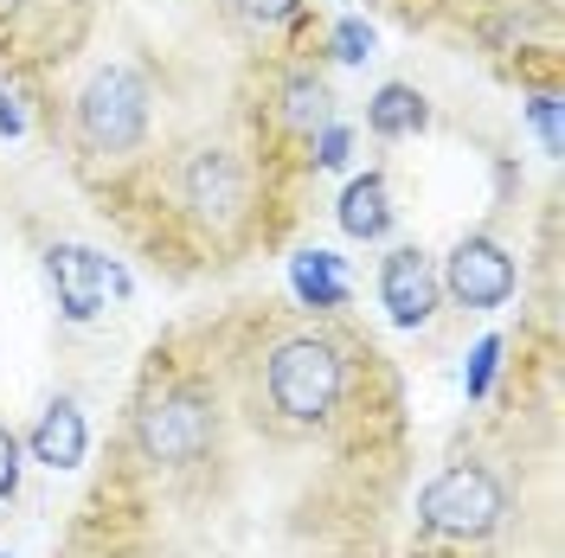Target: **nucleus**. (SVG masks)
Masks as SVG:
<instances>
[{
	"label": "nucleus",
	"instance_id": "f257e3e1",
	"mask_svg": "<svg viewBox=\"0 0 565 558\" xmlns=\"http://www.w3.org/2000/svg\"><path fill=\"white\" fill-rule=\"evenodd\" d=\"M264 385H270V405L289 423H328L334 405H341V391H348V360L321 334H296V341H282L270 353Z\"/></svg>",
	"mask_w": 565,
	"mask_h": 558
},
{
	"label": "nucleus",
	"instance_id": "f03ea898",
	"mask_svg": "<svg viewBox=\"0 0 565 558\" xmlns=\"http://www.w3.org/2000/svg\"><path fill=\"white\" fill-rule=\"evenodd\" d=\"M218 437V418H212V398L193 391V385H168L161 398H148L136 411V443L154 469H186L200 462Z\"/></svg>",
	"mask_w": 565,
	"mask_h": 558
},
{
	"label": "nucleus",
	"instance_id": "7ed1b4c3",
	"mask_svg": "<svg viewBox=\"0 0 565 558\" xmlns=\"http://www.w3.org/2000/svg\"><path fill=\"white\" fill-rule=\"evenodd\" d=\"M501 514H508V494L482 462H457L418 494V526L444 539H489Z\"/></svg>",
	"mask_w": 565,
	"mask_h": 558
},
{
	"label": "nucleus",
	"instance_id": "20e7f679",
	"mask_svg": "<svg viewBox=\"0 0 565 558\" xmlns=\"http://www.w3.org/2000/svg\"><path fill=\"white\" fill-rule=\"evenodd\" d=\"M148 129V84L129 65H104L77 97V141L90 154H129Z\"/></svg>",
	"mask_w": 565,
	"mask_h": 558
},
{
	"label": "nucleus",
	"instance_id": "39448f33",
	"mask_svg": "<svg viewBox=\"0 0 565 558\" xmlns=\"http://www.w3.org/2000/svg\"><path fill=\"white\" fill-rule=\"evenodd\" d=\"M174 186H180V206L193 212L200 225H212V232L238 225L250 206V174L238 168L232 148H193V154H180Z\"/></svg>",
	"mask_w": 565,
	"mask_h": 558
},
{
	"label": "nucleus",
	"instance_id": "423d86ee",
	"mask_svg": "<svg viewBox=\"0 0 565 558\" xmlns=\"http://www.w3.org/2000/svg\"><path fill=\"white\" fill-rule=\"evenodd\" d=\"M45 277H52L58 309L71 321H97L104 314V296H129V270L97 257V250H84V245H52L45 250Z\"/></svg>",
	"mask_w": 565,
	"mask_h": 558
},
{
	"label": "nucleus",
	"instance_id": "0eeeda50",
	"mask_svg": "<svg viewBox=\"0 0 565 558\" xmlns=\"http://www.w3.org/2000/svg\"><path fill=\"white\" fill-rule=\"evenodd\" d=\"M444 289L457 296L462 309H501L514 296V257L494 238H462L444 264Z\"/></svg>",
	"mask_w": 565,
	"mask_h": 558
},
{
	"label": "nucleus",
	"instance_id": "6e6552de",
	"mask_svg": "<svg viewBox=\"0 0 565 558\" xmlns=\"http://www.w3.org/2000/svg\"><path fill=\"white\" fill-rule=\"evenodd\" d=\"M380 302L392 309L398 328H424L437 314V270H430V257L418 245H398L380 264Z\"/></svg>",
	"mask_w": 565,
	"mask_h": 558
},
{
	"label": "nucleus",
	"instance_id": "1a4fd4ad",
	"mask_svg": "<svg viewBox=\"0 0 565 558\" xmlns=\"http://www.w3.org/2000/svg\"><path fill=\"white\" fill-rule=\"evenodd\" d=\"M33 455L45 469H77L84 462V411L71 398H52L33 423Z\"/></svg>",
	"mask_w": 565,
	"mask_h": 558
},
{
	"label": "nucleus",
	"instance_id": "9d476101",
	"mask_svg": "<svg viewBox=\"0 0 565 558\" xmlns=\"http://www.w3.org/2000/svg\"><path fill=\"white\" fill-rule=\"evenodd\" d=\"M341 225H348V238H386V225H392L386 180H380V174L353 180L348 193H341Z\"/></svg>",
	"mask_w": 565,
	"mask_h": 558
},
{
	"label": "nucleus",
	"instance_id": "9b49d317",
	"mask_svg": "<svg viewBox=\"0 0 565 558\" xmlns=\"http://www.w3.org/2000/svg\"><path fill=\"white\" fill-rule=\"evenodd\" d=\"M289 277H296V296H302V302H316V309H341V302H348L341 257H328V250H302Z\"/></svg>",
	"mask_w": 565,
	"mask_h": 558
},
{
	"label": "nucleus",
	"instance_id": "f8f14e48",
	"mask_svg": "<svg viewBox=\"0 0 565 558\" xmlns=\"http://www.w3.org/2000/svg\"><path fill=\"white\" fill-rule=\"evenodd\" d=\"M282 122H289L296 136H316L321 122H328V84L309 77V71H289V77H282Z\"/></svg>",
	"mask_w": 565,
	"mask_h": 558
},
{
	"label": "nucleus",
	"instance_id": "ddd939ff",
	"mask_svg": "<svg viewBox=\"0 0 565 558\" xmlns=\"http://www.w3.org/2000/svg\"><path fill=\"white\" fill-rule=\"evenodd\" d=\"M366 122H373L380 136H418L424 129V97L412 90V84H386V90L373 97V109H366Z\"/></svg>",
	"mask_w": 565,
	"mask_h": 558
},
{
	"label": "nucleus",
	"instance_id": "4468645a",
	"mask_svg": "<svg viewBox=\"0 0 565 558\" xmlns=\"http://www.w3.org/2000/svg\"><path fill=\"white\" fill-rule=\"evenodd\" d=\"M366 52H373V26H366V20H341V26H334V58L360 65Z\"/></svg>",
	"mask_w": 565,
	"mask_h": 558
},
{
	"label": "nucleus",
	"instance_id": "2eb2a0df",
	"mask_svg": "<svg viewBox=\"0 0 565 558\" xmlns=\"http://www.w3.org/2000/svg\"><path fill=\"white\" fill-rule=\"evenodd\" d=\"M232 13H238V20H250V26H277V20H289V13H296V0H232Z\"/></svg>",
	"mask_w": 565,
	"mask_h": 558
},
{
	"label": "nucleus",
	"instance_id": "dca6fc26",
	"mask_svg": "<svg viewBox=\"0 0 565 558\" xmlns=\"http://www.w3.org/2000/svg\"><path fill=\"white\" fill-rule=\"evenodd\" d=\"M13 489H20V437L0 423V501H7Z\"/></svg>",
	"mask_w": 565,
	"mask_h": 558
},
{
	"label": "nucleus",
	"instance_id": "f3484780",
	"mask_svg": "<svg viewBox=\"0 0 565 558\" xmlns=\"http://www.w3.org/2000/svg\"><path fill=\"white\" fill-rule=\"evenodd\" d=\"M533 129L546 141V154H559V97H533Z\"/></svg>",
	"mask_w": 565,
	"mask_h": 558
},
{
	"label": "nucleus",
	"instance_id": "a211bd4d",
	"mask_svg": "<svg viewBox=\"0 0 565 558\" xmlns=\"http://www.w3.org/2000/svg\"><path fill=\"white\" fill-rule=\"evenodd\" d=\"M316 161H321V168H341V161H348V129H341V122H321Z\"/></svg>",
	"mask_w": 565,
	"mask_h": 558
},
{
	"label": "nucleus",
	"instance_id": "6ab92c4d",
	"mask_svg": "<svg viewBox=\"0 0 565 558\" xmlns=\"http://www.w3.org/2000/svg\"><path fill=\"white\" fill-rule=\"evenodd\" d=\"M494 353H501V341H482V347H476V366H469V391H476V398H482L489 379H494Z\"/></svg>",
	"mask_w": 565,
	"mask_h": 558
},
{
	"label": "nucleus",
	"instance_id": "aec40b11",
	"mask_svg": "<svg viewBox=\"0 0 565 558\" xmlns=\"http://www.w3.org/2000/svg\"><path fill=\"white\" fill-rule=\"evenodd\" d=\"M20 129H26L20 104H13V97H0V136H20Z\"/></svg>",
	"mask_w": 565,
	"mask_h": 558
}]
</instances>
